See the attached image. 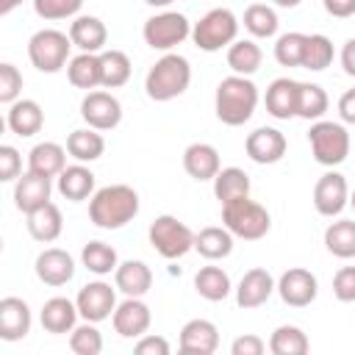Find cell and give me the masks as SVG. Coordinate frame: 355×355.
I'll return each mask as SVG.
<instances>
[{"instance_id": "obj_1", "label": "cell", "mask_w": 355, "mask_h": 355, "mask_svg": "<svg viewBox=\"0 0 355 355\" xmlns=\"http://www.w3.org/2000/svg\"><path fill=\"white\" fill-rule=\"evenodd\" d=\"M136 214H139V194L125 183L97 189L89 202V216L103 230H116L128 225Z\"/></svg>"}, {"instance_id": "obj_2", "label": "cell", "mask_w": 355, "mask_h": 355, "mask_svg": "<svg viewBox=\"0 0 355 355\" xmlns=\"http://www.w3.org/2000/svg\"><path fill=\"white\" fill-rule=\"evenodd\" d=\"M258 105V89L247 75H230L222 78L216 86V116L219 122L239 128L244 125Z\"/></svg>"}, {"instance_id": "obj_3", "label": "cell", "mask_w": 355, "mask_h": 355, "mask_svg": "<svg viewBox=\"0 0 355 355\" xmlns=\"http://www.w3.org/2000/svg\"><path fill=\"white\" fill-rule=\"evenodd\" d=\"M189 80H191V67L183 55L178 53H166L164 58H158L150 72H147V80H144V89H147V97L155 100V103H166L178 94H183L189 89Z\"/></svg>"}, {"instance_id": "obj_4", "label": "cell", "mask_w": 355, "mask_h": 355, "mask_svg": "<svg viewBox=\"0 0 355 355\" xmlns=\"http://www.w3.org/2000/svg\"><path fill=\"white\" fill-rule=\"evenodd\" d=\"M222 222H225V227H227L233 236L247 239V241L263 239V236L269 233V225H272L269 211H266L261 202L250 200V194L222 202Z\"/></svg>"}, {"instance_id": "obj_5", "label": "cell", "mask_w": 355, "mask_h": 355, "mask_svg": "<svg viewBox=\"0 0 355 355\" xmlns=\"http://www.w3.org/2000/svg\"><path fill=\"white\" fill-rule=\"evenodd\" d=\"M239 33V19L230 8H211L200 22H194L191 28V39L200 50L205 53H216L227 44L236 42Z\"/></svg>"}, {"instance_id": "obj_6", "label": "cell", "mask_w": 355, "mask_h": 355, "mask_svg": "<svg viewBox=\"0 0 355 355\" xmlns=\"http://www.w3.org/2000/svg\"><path fill=\"white\" fill-rule=\"evenodd\" d=\"M72 39L55 28L36 31L28 42V58L39 72H58L67 67Z\"/></svg>"}, {"instance_id": "obj_7", "label": "cell", "mask_w": 355, "mask_h": 355, "mask_svg": "<svg viewBox=\"0 0 355 355\" xmlns=\"http://www.w3.org/2000/svg\"><path fill=\"white\" fill-rule=\"evenodd\" d=\"M308 141H311L313 158L322 166H336V164L347 161V155H349V133L338 122L316 119L308 130Z\"/></svg>"}, {"instance_id": "obj_8", "label": "cell", "mask_w": 355, "mask_h": 355, "mask_svg": "<svg viewBox=\"0 0 355 355\" xmlns=\"http://www.w3.org/2000/svg\"><path fill=\"white\" fill-rule=\"evenodd\" d=\"M150 244L161 258L175 261V258H183L189 250H194V233L180 219L164 214L150 225Z\"/></svg>"}, {"instance_id": "obj_9", "label": "cell", "mask_w": 355, "mask_h": 355, "mask_svg": "<svg viewBox=\"0 0 355 355\" xmlns=\"http://www.w3.org/2000/svg\"><path fill=\"white\" fill-rule=\"evenodd\" d=\"M189 33H191V25L178 11H164V14H155V17H150L144 22V42L153 50H172Z\"/></svg>"}, {"instance_id": "obj_10", "label": "cell", "mask_w": 355, "mask_h": 355, "mask_svg": "<svg viewBox=\"0 0 355 355\" xmlns=\"http://www.w3.org/2000/svg\"><path fill=\"white\" fill-rule=\"evenodd\" d=\"M78 313L86 319V322H103L108 316H114L116 311V297H114V288L103 280H94V283H86L80 291H78Z\"/></svg>"}, {"instance_id": "obj_11", "label": "cell", "mask_w": 355, "mask_h": 355, "mask_svg": "<svg viewBox=\"0 0 355 355\" xmlns=\"http://www.w3.org/2000/svg\"><path fill=\"white\" fill-rule=\"evenodd\" d=\"M80 116L94 130H111L122 119V105L108 92H89L83 97V103H80Z\"/></svg>"}, {"instance_id": "obj_12", "label": "cell", "mask_w": 355, "mask_h": 355, "mask_svg": "<svg viewBox=\"0 0 355 355\" xmlns=\"http://www.w3.org/2000/svg\"><path fill=\"white\" fill-rule=\"evenodd\" d=\"M316 291H319L316 277H313L308 269H300V266L283 272L280 280H277V294H280V300H283L286 305H291V308H305V305H311V302L316 300Z\"/></svg>"}, {"instance_id": "obj_13", "label": "cell", "mask_w": 355, "mask_h": 355, "mask_svg": "<svg viewBox=\"0 0 355 355\" xmlns=\"http://www.w3.org/2000/svg\"><path fill=\"white\" fill-rule=\"evenodd\" d=\"M349 202V189L344 175L338 172H324L316 186H313V205L322 216H338L344 211V205Z\"/></svg>"}, {"instance_id": "obj_14", "label": "cell", "mask_w": 355, "mask_h": 355, "mask_svg": "<svg viewBox=\"0 0 355 355\" xmlns=\"http://www.w3.org/2000/svg\"><path fill=\"white\" fill-rule=\"evenodd\" d=\"M150 308L139 297H128L125 302L116 305L114 311V330L122 338H141L150 327Z\"/></svg>"}, {"instance_id": "obj_15", "label": "cell", "mask_w": 355, "mask_h": 355, "mask_svg": "<svg viewBox=\"0 0 355 355\" xmlns=\"http://www.w3.org/2000/svg\"><path fill=\"white\" fill-rule=\"evenodd\" d=\"M244 150L255 164H277L286 155V136L275 128H258L247 136Z\"/></svg>"}, {"instance_id": "obj_16", "label": "cell", "mask_w": 355, "mask_h": 355, "mask_svg": "<svg viewBox=\"0 0 355 355\" xmlns=\"http://www.w3.org/2000/svg\"><path fill=\"white\" fill-rule=\"evenodd\" d=\"M50 178L44 175H36V172H25L17 178V186H14V205L22 211V214H31L36 208H42L44 202H50Z\"/></svg>"}, {"instance_id": "obj_17", "label": "cell", "mask_w": 355, "mask_h": 355, "mask_svg": "<svg viewBox=\"0 0 355 355\" xmlns=\"http://www.w3.org/2000/svg\"><path fill=\"white\" fill-rule=\"evenodd\" d=\"M219 347V330L208 319H191L180 330V352L186 355H211Z\"/></svg>"}, {"instance_id": "obj_18", "label": "cell", "mask_w": 355, "mask_h": 355, "mask_svg": "<svg viewBox=\"0 0 355 355\" xmlns=\"http://www.w3.org/2000/svg\"><path fill=\"white\" fill-rule=\"evenodd\" d=\"M75 275V261L69 252L58 250V247H50L44 252H39L36 258V277L47 286H64L69 283Z\"/></svg>"}, {"instance_id": "obj_19", "label": "cell", "mask_w": 355, "mask_h": 355, "mask_svg": "<svg viewBox=\"0 0 355 355\" xmlns=\"http://www.w3.org/2000/svg\"><path fill=\"white\" fill-rule=\"evenodd\" d=\"M31 330V308L19 297H3L0 300V338L3 341H19Z\"/></svg>"}, {"instance_id": "obj_20", "label": "cell", "mask_w": 355, "mask_h": 355, "mask_svg": "<svg viewBox=\"0 0 355 355\" xmlns=\"http://www.w3.org/2000/svg\"><path fill=\"white\" fill-rule=\"evenodd\" d=\"M275 288L277 286L266 269H250V272H244V277L236 288V302H239V308H258L272 297Z\"/></svg>"}, {"instance_id": "obj_21", "label": "cell", "mask_w": 355, "mask_h": 355, "mask_svg": "<svg viewBox=\"0 0 355 355\" xmlns=\"http://www.w3.org/2000/svg\"><path fill=\"white\" fill-rule=\"evenodd\" d=\"M297 97H300V83L291 78H277L266 89V111L275 119H291L297 116Z\"/></svg>"}, {"instance_id": "obj_22", "label": "cell", "mask_w": 355, "mask_h": 355, "mask_svg": "<svg viewBox=\"0 0 355 355\" xmlns=\"http://www.w3.org/2000/svg\"><path fill=\"white\" fill-rule=\"evenodd\" d=\"M183 166H186V172H189L194 180H214L216 172L222 169V166H219V153H216V147H211V144H205V141H194V144L186 147V153H183Z\"/></svg>"}, {"instance_id": "obj_23", "label": "cell", "mask_w": 355, "mask_h": 355, "mask_svg": "<svg viewBox=\"0 0 355 355\" xmlns=\"http://www.w3.org/2000/svg\"><path fill=\"white\" fill-rule=\"evenodd\" d=\"M75 319H78V305L69 302L67 297H53L42 305V327L53 336L61 333H72L75 330Z\"/></svg>"}, {"instance_id": "obj_24", "label": "cell", "mask_w": 355, "mask_h": 355, "mask_svg": "<svg viewBox=\"0 0 355 355\" xmlns=\"http://www.w3.org/2000/svg\"><path fill=\"white\" fill-rule=\"evenodd\" d=\"M28 169L44 178H58L67 169V150L55 141H42L28 155Z\"/></svg>"}, {"instance_id": "obj_25", "label": "cell", "mask_w": 355, "mask_h": 355, "mask_svg": "<svg viewBox=\"0 0 355 355\" xmlns=\"http://www.w3.org/2000/svg\"><path fill=\"white\" fill-rule=\"evenodd\" d=\"M114 280H116V288L128 297H141L150 291L153 286V272L144 261H125L116 266L114 272Z\"/></svg>"}, {"instance_id": "obj_26", "label": "cell", "mask_w": 355, "mask_h": 355, "mask_svg": "<svg viewBox=\"0 0 355 355\" xmlns=\"http://www.w3.org/2000/svg\"><path fill=\"white\" fill-rule=\"evenodd\" d=\"M69 39L75 47H80L83 53H100L105 47L108 31L97 17H78L69 25Z\"/></svg>"}, {"instance_id": "obj_27", "label": "cell", "mask_w": 355, "mask_h": 355, "mask_svg": "<svg viewBox=\"0 0 355 355\" xmlns=\"http://www.w3.org/2000/svg\"><path fill=\"white\" fill-rule=\"evenodd\" d=\"M61 227H64V219H61L58 205H53V202H44L42 208L28 214V233L36 241H44V244L55 241L61 236Z\"/></svg>"}, {"instance_id": "obj_28", "label": "cell", "mask_w": 355, "mask_h": 355, "mask_svg": "<svg viewBox=\"0 0 355 355\" xmlns=\"http://www.w3.org/2000/svg\"><path fill=\"white\" fill-rule=\"evenodd\" d=\"M44 125V114L36 100H17L8 108V128L17 136H36Z\"/></svg>"}, {"instance_id": "obj_29", "label": "cell", "mask_w": 355, "mask_h": 355, "mask_svg": "<svg viewBox=\"0 0 355 355\" xmlns=\"http://www.w3.org/2000/svg\"><path fill=\"white\" fill-rule=\"evenodd\" d=\"M58 191H61L67 200H72V202L86 200V197L94 191V172L86 169L83 164L67 166V169L58 175Z\"/></svg>"}, {"instance_id": "obj_30", "label": "cell", "mask_w": 355, "mask_h": 355, "mask_svg": "<svg viewBox=\"0 0 355 355\" xmlns=\"http://www.w3.org/2000/svg\"><path fill=\"white\" fill-rule=\"evenodd\" d=\"M194 250L208 261L227 258L233 252V233L227 227H202L194 236Z\"/></svg>"}, {"instance_id": "obj_31", "label": "cell", "mask_w": 355, "mask_h": 355, "mask_svg": "<svg viewBox=\"0 0 355 355\" xmlns=\"http://www.w3.org/2000/svg\"><path fill=\"white\" fill-rule=\"evenodd\" d=\"M67 78L78 89H94L103 86V69H100V55L97 53H80L69 61Z\"/></svg>"}, {"instance_id": "obj_32", "label": "cell", "mask_w": 355, "mask_h": 355, "mask_svg": "<svg viewBox=\"0 0 355 355\" xmlns=\"http://www.w3.org/2000/svg\"><path fill=\"white\" fill-rule=\"evenodd\" d=\"M67 153L75 158V161H97L103 153H105V139L94 130V128H80V130H72L67 136Z\"/></svg>"}, {"instance_id": "obj_33", "label": "cell", "mask_w": 355, "mask_h": 355, "mask_svg": "<svg viewBox=\"0 0 355 355\" xmlns=\"http://www.w3.org/2000/svg\"><path fill=\"white\" fill-rule=\"evenodd\" d=\"M261 58H263L261 47H258L255 42H250V39L233 42V44L227 47V67L233 69V75H247V78H250L252 72H258Z\"/></svg>"}, {"instance_id": "obj_34", "label": "cell", "mask_w": 355, "mask_h": 355, "mask_svg": "<svg viewBox=\"0 0 355 355\" xmlns=\"http://www.w3.org/2000/svg\"><path fill=\"white\" fill-rule=\"evenodd\" d=\"M214 194H216L219 202H227V200L250 194V175L244 169H239V166L219 169L216 178H214Z\"/></svg>"}, {"instance_id": "obj_35", "label": "cell", "mask_w": 355, "mask_h": 355, "mask_svg": "<svg viewBox=\"0 0 355 355\" xmlns=\"http://www.w3.org/2000/svg\"><path fill=\"white\" fill-rule=\"evenodd\" d=\"M194 288L200 297H205L208 302H219L230 294V277L227 272H222L219 266H202L194 275Z\"/></svg>"}, {"instance_id": "obj_36", "label": "cell", "mask_w": 355, "mask_h": 355, "mask_svg": "<svg viewBox=\"0 0 355 355\" xmlns=\"http://www.w3.org/2000/svg\"><path fill=\"white\" fill-rule=\"evenodd\" d=\"M324 247L336 258H355V222L338 219L324 230Z\"/></svg>"}, {"instance_id": "obj_37", "label": "cell", "mask_w": 355, "mask_h": 355, "mask_svg": "<svg viewBox=\"0 0 355 355\" xmlns=\"http://www.w3.org/2000/svg\"><path fill=\"white\" fill-rule=\"evenodd\" d=\"M100 69H103V86L119 89L130 78V58L122 50H105L100 53Z\"/></svg>"}, {"instance_id": "obj_38", "label": "cell", "mask_w": 355, "mask_h": 355, "mask_svg": "<svg viewBox=\"0 0 355 355\" xmlns=\"http://www.w3.org/2000/svg\"><path fill=\"white\" fill-rule=\"evenodd\" d=\"M80 261L94 275H111L119 266L116 263V250L111 244H105V241H89L83 247V252H80Z\"/></svg>"}, {"instance_id": "obj_39", "label": "cell", "mask_w": 355, "mask_h": 355, "mask_svg": "<svg viewBox=\"0 0 355 355\" xmlns=\"http://www.w3.org/2000/svg\"><path fill=\"white\" fill-rule=\"evenodd\" d=\"M308 347H311V344H308V336H305L300 327H294V324L277 327V330L272 333V338H269L272 355H305Z\"/></svg>"}, {"instance_id": "obj_40", "label": "cell", "mask_w": 355, "mask_h": 355, "mask_svg": "<svg viewBox=\"0 0 355 355\" xmlns=\"http://www.w3.org/2000/svg\"><path fill=\"white\" fill-rule=\"evenodd\" d=\"M277 14H275V8H269L266 3H255V6H250L247 11H244V28L252 33V36H258V39H269V36H275L277 33Z\"/></svg>"}, {"instance_id": "obj_41", "label": "cell", "mask_w": 355, "mask_h": 355, "mask_svg": "<svg viewBox=\"0 0 355 355\" xmlns=\"http://www.w3.org/2000/svg\"><path fill=\"white\" fill-rule=\"evenodd\" d=\"M327 94L316 83H300V97H297V116L302 119H322L327 111Z\"/></svg>"}, {"instance_id": "obj_42", "label": "cell", "mask_w": 355, "mask_h": 355, "mask_svg": "<svg viewBox=\"0 0 355 355\" xmlns=\"http://www.w3.org/2000/svg\"><path fill=\"white\" fill-rule=\"evenodd\" d=\"M333 61V42L322 33H311L305 42V55H302V69L322 72Z\"/></svg>"}, {"instance_id": "obj_43", "label": "cell", "mask_w": 355, "mask_h": 355, "mask_svg": "<svg viewBox=\"0 0 355 355\" xmlns=\"http://www.w3.org/2000/svg\"><path fill=\"white\" fill-rule=\"evenodd\" d=\"M305 42L308 36L305 33H283L275 44V58L280 67H302V55H305Z\"/></svg>"}, {"instance_id": "obj_44", "label": "cell", "mask_w": 355, "mask_h": 355, "mask_svg": "<svg viewBox=\"0 0 355 355\" xmlns=\"http://www.w3.org/2000/svg\"><path fill=\"white\" fill-rule=\"evenodd\" d=\"M69 347L78 355H100L103 352V336L94 327V322H86V324L75 327L72 336H69Z\"/></svg>"}, {"instance_id": "obj_45", "label": "cell", "mask_w": 355, "mask_h": 355, "mask_svg": "<svg viewBox=\"0 0 355 355\" xmlns=\"http://www.w3.org/2000/svg\"><path fill=\"white\" fill-rule=\"evenodd\" d=\"M83 6V0H33V11L42 19H67L72 14H78Z\"/></svg>"}, {"instance_id": "obj_46", "label": "cell", "mask_w": 355, "mask_h": 355, "mask_svg": "<svg viewBox=\"0 0 355 355\" xmlns=\"http://www.w3.org/2000/svg\"><path fill=\"white\" fill-rule=\"evenodd\" d=\"M22 92V75L14 64H0V103H17Z\"/></svg>"}, {"instance_id": "obj_47", "label": "cell", "mask_w": 355, "mask_h": 355, "mask_svg": "<svg viewBox=\"0 0 355 355\" xmlns=\"http://www.w3.org/2000/svg\"><path fill=\"white\" fill-rule=\"evenodd\" d=\"M333 294L341 302H355V266H341L333 277Z\"/></svg>"}, {"instance_id": "obj_48", "label": "cell", "mask_w": 355, "mask_h": 355, "mask_svg": "<svg viewBox=\"0 0 355 355\" xmlns=\"http://www.w3.org/2000/svg\"><path fill=\"white\" fill-rule=\"evenodd\" d=\"M19 169H22L19 153L11 144H3L0 147V180H17L19 178Z\"/></svg>"}, {"instance_id": "obj_49", "label": "cell", "mask_w": 355, "mask_h": 355, "mask_svg": "<svg viewBox=\"0 0 355 355\" xmlns=\"http://www.w3.org/2000/svg\"><path fill=\"white\" fill-rule=\"evenodd\" d=\"M139 355H169V341L164 336H141L136 344Z\"/></svg>"}, {"instance_id": "obj_50", "label": "cell", "mask_w": 355, "mask_h": 355, "mask_svg": "<svg viewBox=\"0 0 355 355\" xmlns=\"http://www.w3.org/2000/svg\"><path fill=\"white\" fill-rule=\"evenodd\" d=\"M263 349H266V344L258 336H239L230 347L233 355H263Z\"/></svg>"}, {"instance_id": "obj_51", "label": "cell", "mask_w": 355, "mask_h": 355, "mask_svg": "<svg viewBox=\"0 0 355 355\" xmlns=\"http://www.w3.org/2000/svg\"><path fill=\"white\" fill-rule=\"evenodd\" d=\"M324 11L330 17H338V19H347L355 14V0H324Z\"/></svg>"}, {"instance_id": "obj_52", "label": "cell", "mask_w": 355, "mask_h": 355, "mask_svg": "<svg viewBox=\"0 0 355 355\" xmlns=\"http://www.w3.org/2000/svg\"><path fill=\"white\" fill-rule=\"evenodd\" d=\"M338 116L347 125H355V89H349V92L341 94V100H338Z\"/></svg>"}, {"instance_id": "obj_53", "label": "cell", "mask_w": 355, "mask_h": 355, "mask_svg": "<svg viewBox=\"0 0 355 355\" xmlns=\"http://www.w3.org/2000/svg\"><path fill=\"white\" fill-rule=\"evenodd\" d=\"M341 67H344V72L349 78H355V39H349L344 44V50H341Z\"/></svg>"}, {"instance_id": "obj_54", "label": "cell", "mask_w": 355, "mask_h": 355, "mask_svg": "<svg viewBox=\"0 0 355 355\" xmlns=\"http://www.w3.org/2000/svg\"><path fill=\"white\" fill-rule=\"evenodd\" d=\"M19 3H22V0H0V14H8V11H14Z\"/></svg>"}, {"instance_id": "obj_55", "label": "cell", "mask_w": 355, "mask_h": 355, "mask_svg": "<svg viewBox=\"0 0 355 355\" xmlns=\"http://www.w3.org/2000/svg\"><path fill=\"white\" fill-rule=\"evenodd\" d=\"M277 6H283V8H294V6H300L302 0H275Z\"/></svg>"}, {"instance_id": "obj_56", "label": "cell", "mask_w": 355, "mask_h": 355, "mask_svg": "<svg viewBox=\"0 0 355 355\" xmlns=\"http://www.w3.org/2000/svg\"><path fill=\"white\" fill-rule=\"evenodd\" d=\"M144 3H150V6H158V8H164V6H169V3H175V0H144Z\"/></svg>"}, {"instance_id": "obj_57", "label": "cell", "mask_w": 355, "mask_h": 355, "mask_svg": "<svg viewBox=\"0 0 355 355\" xmlns=\"http://www.w3.org/2000/svg\"><path fill=\"white\" fill-rule=\"evenodd\" d=\"M349 202H352V208H355V191H352V197H349Z\"/></svg>"}]
</instances>
